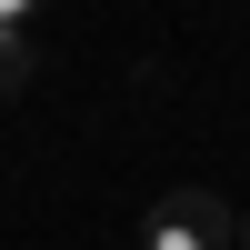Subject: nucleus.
<instances>
[{
	"label": "nucleus",
	"instance_id": "obj_1",
	"mask_svg": "<svg viewBox=\"0 0 250 250\" xmlns=\"http://www.w3.org/2000/svg\"><path fill=\"white\" fill-rule=\"evenodd\" d=\"M140 250H240V220L220 210L210 190H170L150 220H140Z\"/></svg>",
	"mask_w": 250,
	"mask_h": 250
},
{
	"label": "nucleus",
	"instance_id": "obj_2",
	"mask_svg": "<svg viewBox=\"0 0 250 250\" xmlns=\"http://www.w3.org/2000/svg\"><path fill=\"white\" fill-rule=\"evenodd\" d=\"M30 70H40V50H30V0H0V100L30 90Z\"/></svg>",
	"mask_w": 250,
	"mask_h": 250
},
{
	"label": "nucleus",
	"instance_id": "obj_3",
	"mask_svg": "<svg viewBox=\"0 0 250 250\" xmlns=\"http://www.w3.org/2000/svg\"><path fill=\"white\" fill-rule=\"evenodd\" d=\"M240 250H250V220H240Z\"/></svg>",
	"mask_w": 250,
	"mask_h": 250
}]
</instances>
